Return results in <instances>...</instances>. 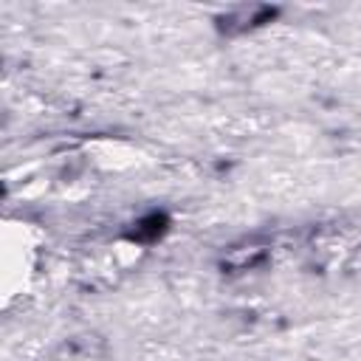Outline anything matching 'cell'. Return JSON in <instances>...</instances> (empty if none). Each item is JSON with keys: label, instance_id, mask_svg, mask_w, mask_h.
I'll use <instances>...</instances> for the list:
<instances>
[{"label": "cell", "instance_id": "1", "mask_svg": "<svg viewBox=\"0 0 361 361\" xmlns=\"http://www.w3.org/2000/svg\"><path fill=\"white\" fill-rule=\"evenodd\" d=\"M274 17H276V8H271V6L237 8V11H228L226 17H220V28L228 31V34H240V31L257 28V25H262V23H271Z\"/></svg>", "mask_w": 361, "mask_h": 361}, {"label": "cell", "instance_id": "2", "mask_svg": "<svg viewBox=\"0 0 361 361\" xmlns=\"http://www.w3.org/2000/svg\"><path fill=\"white\" fill-rule=\"evenodd\" d=\"M166 228H169V217L164 212H149L133 223V228L127 231V240L149 245V243H158L166 234Z\"/></svg>", "mask_w": 361, "mask_h": 361}, {"label": "cell", "instance_id": "3", "mask_svg": "<svg viewBox=\"0 0 361 361\" xmlns=\"http://www.w3.org/2000/svg\"><path fill=\"white\" fill-rule=\"evenodd\" d=\"M265 259V248L259 243H245V245H234L228 248V254L223 257V265L234 268V271H245V268H254Z\"/></svg>", "mask_w": 361, "mask_h": 361}]
</instances>
